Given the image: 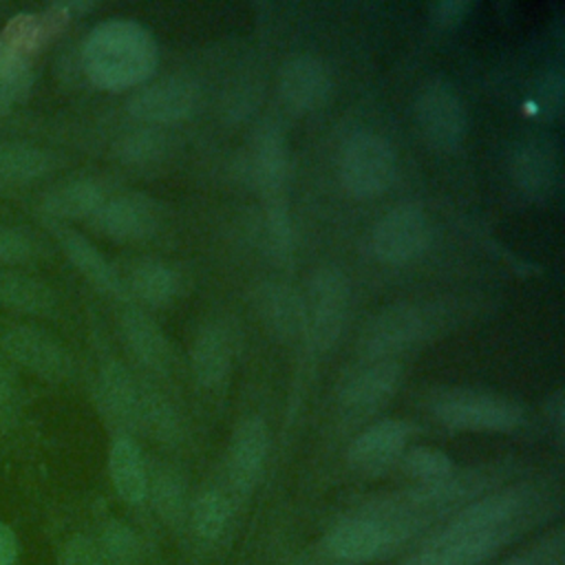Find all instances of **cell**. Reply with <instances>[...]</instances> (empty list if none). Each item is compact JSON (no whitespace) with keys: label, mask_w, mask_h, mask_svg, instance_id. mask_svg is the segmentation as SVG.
Instances as JSON below:
<instances>
[{"label":"cell","mask_w":565,"mask_h":565,"mask_svg":"<svg viewBox=\"0 0 565 565\" xmlns=\"http://www.w3.org/2000/svg\"><path fill=\"white\" fill-rule=\"evenodd\" d=\"M536 497L530 486H510L472 499L406 565H479L525 527Z\"/></svg>","instance_id":"6da1fadb"},{"label":"cell","mask_w":565,"mask_h":565,"mask_svg":"<svg viewBox=\"0 0 565 565\" xmlns=\"http://www.w3.org/2000/svg\"><path fill=\"white\" fill-rule=\"evenodd\" d=\"M157 42L135 20H106L84 44L82 60L88 79L104 90H124L143 84L157 66Z\"/></svg>","instance_id":"7a4b0ae2"},{"label":"cell","mask_w":565,"mask_h":565,"mask_svg":"<svg viewBox=\"0 0 565 565\" xmlns=\"http://www.w3.org/2000/svg\"><path fill=\"white\" fill-rule=\"evenodd\" d=\"M428 411L444 426L472 433H510L523 422L521 404L477 388H441L430 397Z\"/></svg>","instance_id":"3957f363"},{"label":"cell","mask_w":565,"mask_h":565,"mask_svg":"<svg viewBox=\"0 0 565 565\" xmlns=\"http://www.w3.org/2000/svg\"><path fill=\"white\" fill-rule=\"evenodd\" d=\"M340 181L358 199L380 196L395 179L397 157L393 146L375 132L351 135L340 152Z\"/></svg>","instance_id":"277c9868"},{"label":"cell","mask_w":565,"mask_h":565,"mask_svg":"<svg viewBox=\"0 0 565 565\" xmlns=\"http://www.w3.org/2000/svg\"><path fill=\"white\" fill-rule=\"evenodd\" d=\"M349 280L335 265L318 267L307 285L305 300V333L320 351L333 347L347 324Z\"/></svg>","instance_id":"5b68a950"},{"label":"cell","mask_w":565,"mask_h":565,"mask_svg":"<svg viewBox=\"0 0 565 565\" xmlns=\"http://www.w3.org/2000/svg\"><path fill=\"white\" fill-rule=\"evenodd\" d=\"M415 121L426 143L441 152L457 150L468 135L466 106L444 79L422 86L415 99Z\"/></svg>","instance_id":"8992f818"},{"label":"cell","mask_w":565,"mask_h":565,"mask_svg":"<svg viewBox=\"0 0 565 565\" xmlns=\"http://www.w3.org/2000/svg\"><path fill=\"white\" fill-rule=\"evenodd\" d=\"M426 331V318L411 302H395L371 316L360 333L358 349L364 360H395Z\"/></svg>","instance_id":"52a82bcc"},{"label":"cell","mask_w":565,"mask_h":565,"mask_svg":"<svg viewBox=\"0 0 565 565\" xmlns=\"http://www.w3.org/2000/svg\"><path fill=\"white\" fill-rule=\"evenodd\" d=\"M428 218L417 203L391 207L371 232V249L386 265L415 260L428 245Z\"/></svg>","instance_id":"ba28073f"},{"label":"cell","mask_w":565,"mask_h":565,"mask_svg":"<svg viewBox=\"0 0 565 565\" xmlns=\"http://www.w3.org/2000/svg\"><path fill=\"white\" fill-rule=\"evenodd\" d=\"M163 210L157 199L146 192H121L102 203L90 223L110 241H143L161 227Z\"/></svg>","instance_id":"9c48e42d"},{"label":"cell","mask_w":565,"mask_h":565,"mask_svg":"<svg viewBox=\"0 0 565 565\" xmlns=\"http://www.w3.org/2000/svg\"><path fill=\"white\" fill-rule=\"evenodd\" d=\"M0 344L13 362H18L26 371L44 380L60 382L73 373L71 353L64 349V344L57 338H53L40 327H33V324L9 327L2 333Z\"/></svg>","instance_id":"30bf717a"},{"label":"cell","mask_w":565,"mask_h":565,"mask_svg":"<svg viewBox=\"0 0 565 565\" xmlns=\"http://www.w3.org/2000/svg\"><path fill=\"white\" fill-rule=\"evenodd\" d=\"M408 426L399 419H382L364 428L349 446V466L366 477H375L395 466L406 450Z\"/></svg>","instance_id":"8fae6325"},{"label":"cell","mask_w":565,"mask_h":565,"mask_svg":"<svg viewBox=\"0 0 565 565\" xmlns=\"http://www.w3.org/2000/svg\"><path fill=\"white\" fill-rule=\"evenodd\" d=\"M324 552L338 561V563H369L373 558H380L388 554L395 545L386 532L384 525H380L369 514L351 516L342 523H338L327 536H324Z\"/></svg>","instance_id":"7c38bea8"},{"label":"cell","mask_w":565,"mask_h":565,"mask_svg":"<svg viewBox=\"0 0 565 565\" xmlns=\"http://www.w3.org/2000/svg\"><path fill=\"white\" fill-rule=\"evenodd\" d=\"M196 104L194 86L183 77H163L141 86L128 99V113L143 124H172L185 119Z\"/></svg>","instance_id":"4fadbf2b"},{"label":"cell","mask_w":565,"mask_h":565,"mask_svg":"<svg viewBox=\"0 0 565 565\" xmlns=\"http://www.w3.org/2000/svg\"><path fill=\"white\" fill-rule=\"evenodd\" d=\"M278 90L289 110L309 113L327 102L331 93V75L318 57L309 53L294 55L280 66Z\"/></svg>","instance_id":"5bb4252c"},{"label":"cell","mask_w":565,"mask_h":565,"mask_svg":"<svg viewBox=\"0 0 565 565\" xmlns=\"http://www.w3.org/2000/svg\"><path fill=\"white\" fill-rule=\"evenodd\" d=\"M397 382L399 364L395 360H364L347 375L340 388V402L351 413H371L391 399Z\"/></svg>","instance_id":"9a60e30c"},{"label":"cell","mask_w":565,"mask_h":565,"mask_svg":"<svg viewBox=\"0 0 565 565\" xmlns=\"http://www.w3.org/2000/svg\"><path fill=\"white\" fill-rule=\"evenodd\" d=\"M269 452V430L260 417L243 419L230 441L227 475L238 492H252Z\"/></svg>","instance_id":"2e32d148"},{"label":"cell","mask_w":565,"mask_h":565,"mask_svg":"<svg viewBox=\"0 0 565 565\" xmlns=\"http://www.w3.org/2000/svg\"><path fill=\"white\" fill-rule=\"evenodd\" d=\"M256 313L278 340H296L305 333V300L287 282L265 280L254 291Z\"/></svg>","instance_id":"e0dca14e"},{"label":"cell","mask_w":565,"mask_h":565,"mask_svg":"<svg viewBox=\"0 0 565 565\" xmlns=\"http://www.w3.org/2000/svg\"><path fill=\"white\" fill-rule=\"evenodd\" d=\"M51 234L55 236L57 245L66 254V258L73 263V267L99 291L104 294H121L124 282L117 276L115 267L106 260V256L77 230H73L68 223L46 221Z\"/></svg>","instance_id":"ac0fdd59"},{"label":"cell","mask_w":565,"mask_h":565,"mask_svg":"<svg viewBox=\"0 0 565 565\" xmlns=\"http://www.w3.org/2000/svg\"><path fill=\"white\" fill-rule=\"evenodd\" d=\"M252 170L258 190L265 201L282 199L287 174H289V150L287 139L278 128H263L256 137L252 152Z\"/></svg>","instance_id":"d6986e66"},{"label":"cell","mask_w":565,"mask_h":565,"mask_svg":"<svg viewBox=\"0 0 565 565\" xmlns=\"http://www.w3.org/2000/svg\"><path fill=\"white\" fill-rule=\"evenodd\" d=\"M121 331L132 355L152 371H168L172 364V349L157 322L141 309H126L121 313Z\"/></svg>","instance_id":"ffe728a7"},{"label":"cell","mask_w":565,"mask_h":565,"mask_svg":"<svg viewBox=\"0 0 565 565\" xmlns=\"http://www.w3.org/2000/svg\"><path fill=\"white\" fill-rule=\"evenodd\" d=\"M190 364L203 386H216L227 377L232 366V342L221 324L207 322L196 331L190 347Z\"/></svg>","instance_id":"44dd1931"},{"label":"cell","mask_w":565,"mask_h":565,"mask_svg":"<svg viewBox=\"0 0 565 565\" xmlns=\"http://www.w3.org/2000/svg\"><path fill=\"white\" fill-rule=\"evenodd\" d=\"M106 201L104 190L93 179H73L55 185L42 201L46 221L68 223L93 218V214Z\"/></svg>","instance_id":"7402d4cb"},{"label":"cell","mask_w":565,"mask_h":565,"mask_svg":"<svg viewBox=\"0 0 565 565\" xmlns=\"http://www.w3.org/2000/svg\"><path fill=\"white\" fill-rule=\"evenodd\" d=\"M99 399L106 413L121 426H132L141 419L143 395L139 393L132 375L117 362H110L102 369L99 375Z\"/></svg>","instance_id":"603a6c76"},{"label":"cell","mask_w":565,"mask_h":565,"mask_svg":"<svg viewBox=\"0 0 565 565\" xmlns=\"http://www.w3.org/2000/svg\"><path fill=\"white\" fill-rule=\"evenodd\" d=\"M108 470L117 494L126 503H141L146 499L148 472L143 466V457L130 437L119 435L113 441L108 455Z\"/></svg>","instance_id":"cb8c5ba5"},{"label":"cell","mask_w":565,"mask_h":565,"mask_svg":"<svg viewBox=\"0 0 565 565\" xmlns=\"http://www.w3.org/2000/svg\"><path fill=\"white\" fill-rule=\"evenodd\" d=\"M55 302V294L44 280L15 269H0V307L29 316H49Z\"/></svg>","instance_id":"d4e9b609"},{"label":"cell","mask_w":565,"mask_h":565,"mask_svg":"<svg viewBox=\"0 0 565 565\" xmlns=\"http://www.w3.org/2000/svg\"><path fill=\"white\" fill-rule=\"evenodd\" d=\"M510 170L514 183L527 196H550L558 179L556 157L539 143L521 146L512 157Z\"/></svg>","instance_id":"484cf974"},{"label":"cell","mask_w":565,"mask_h":565,"mask_svg":"<svg viewBox=\"0 0 565 565\" xmlns=\"http://www.w3.org/2000/svg\"><path fill=\"white\" fill-rule=\"evenodd\" d=\"M55 168V157L26 141H7L0 146V181L24 185L42 179Z\"/></svg>","instance_id":"4316f807"},{"label":"cell","mask_w":565,"mask_h":565,"mask_svg":"<svg viewBox=\"0 0 565 565\" xmlns=\"http://www.w3.org/2000/svg\"><path fill=\"white\" fill-rule=\"evenodd\" d=\"M128 289L146 305H168L179 289L177 274L159 260H139L128 276Z\"/></svg>","instance_id":"83f0119b"},{"label":"cell","mask_w":565,"mask_h":565,"mask_svg":"<svg viewBox=\"0 0 565 565\" xmlns=\"http://www.w3.org/2000/svg\"><path fill=\"white\" fill-rule=\"evenodd\" d=\"M33 71L29 57L15 53L0 40V106H13L29 97Z\"/></svg>","instance_id":"f1b7e54d"},{"label":"cell","mask_w":565,"mask_h":565,"mask_svg":"<svg viewBox=\"0 0 565 565\" xmlns=\"http://www.w3.org/2000/svg\"><path fill=\"white\" fill-rule=\"evenodd\" d=\"M402 470L419 486H433L448 479L455 472L452 459L433 446H413L399 457Z\"/></svg>","instance_id":"f546056e"},{"label":"cell","mask_w":565,"mask_h":565,"mask_svg":"<svg viewBox=\"0 0 565 565\" xmlns=\"http://www.w3.org/2000/svg\"><path fill=\"white\" fill-rule=\"evenodd\" d=\"M230 519V501L218 490H207L192 505V527L203 541H216Z\"/></svg>","instance_id":"4dcf8cb0"},{"label":"cell","mask_w":565,"mask_h":565,"mask_svg":"<svg viewBox=\"0 0 565 565\" xmlns=\"http://www.w3.org/2000/svg\"><path fill=\"white\" fill-rule=\"evenodd\" d=\"M265 234H267L269 252L276 258L285 260V258L291 256L294 232H291V218H289L285 199L267 201V207H265Z\"/></svg>","instance_id":"1f68e13d"},{"label":"cell","mask_w":565,"mask_h":565,"mask_svg":"<svg viewBox=\"0 0 565 565\" xmlns=\"http://www.w3.org/2000/svg\"><path fill=\"white\" fill-rule=\"evenodd\" d=\"M163 152V139L150 130H135L117 141V154L124 163H154Z\"/></svg>","instance_id":"d6a6232c"},{"label":"cell","mask_w":565,"mask_h":565,"mask_svg":"<svg viewBox=\"0 0 565 565\" xmlns=\"http://www.w3.org/2000/svg\"><path fill=\"white\" fill-rule=\"evenodd\" d=\"M38 254V241L18 225L0 223V265L29 263Z\"/></svg>","instance_id":"836d02e7"},{"label":"cell","mask_w":565,"mask_h":565,"mask_svg":"<svg viewBox=\"0 0 565 565\" xmlns=\"http://www.w3.org/2000/svg\"><path fill=\"white\" fill-rule=\"evenodd\" d=\"M102 547H104V554L117 565H130L139 554V541L135 532L119 521H113L106 525Z\"/></svg>","instance_id":"e575fe53"},{"label":"cell","mask_w":565,"mask_h":565,"mask_svg":"<svg viewBox=\"0 0 565 565\" xmlns=\"http://www.w3.org/2000/svg\"><path fill=\"white\" fill-rule=\"evenodd\" d=\"M183 488L174 475H161L154 488V501L163 516H179Z\"/></svg>","instance_id":"d590c367"},{"label":"cell","mask_w":565,"mask_h":565,"mask_svg":"<svg viewBox=\"0 0 565 565\" xmlns=\"http://www.w3.org/2000/svg\"><path fill=\"white\" fill-rule=\"evenodd\" d=\"M102 552L99 547L86 539V536H75L66 543L62 552V565H102Z\"/></svg>","instance_id":"8d00e7d4"},{"label":"cell","mask_w":565,"mask_h":565,"mask_svg":"<svg viewBox=\"0 0 565 565\" xmlns=\"http://www.w3.org/2000/svg\"><path fill=\"white\" fill-rule=\"evenodd\" d=\"M472 4L466 0H444L430 4V20L439 29H452L463 22V18L470 13Z\"/></svg>","instance_id":"74e56055"},{"label":"cell","mask_w":565,"mask_h":565,"mask_svg":"<svg viewBox=\"0 0 565 565\" xmlns=\"http://www.w3.org/2000/svg\"><path fill=\"white\" fill-rule=\"evenodd\" d=\"M545 413H547V419L552 422L558 439L563 437V426H565V397H563V391L556 388L547 402H545Z\"/></svg>","instance_id":"f35d334b"},{"label":"cell","mask_w":565,"mask_h":565,"mask_svg":"<svg viewBox=\"0 0 565 565\" xmlns=\"http://www.w3.org/2000/svg\"><path fill=\"white\" fill-rule=\"evenodd\" d=\"M18 558V539L13 530L0 523V565H15Z\"/></svg>","instance_id":"ab89813d"},{"label":"cell","mask_w":565,"mask_h":565,"mask_svg":"<svg viewBox=\"0 0 565 565\" xmlns=\"http://www.w3.org/2000/svg\"><path fill=\"white\" fill-rule=\"evenodd\" d=\"M11 399H13V382L7 373V369L0 364V415L9 408Z\"/></svg>","instance_id":"60d3db41"},{"label":"cell","mask_w":565,"mask_h":565,"mask_svg":"<svg viewBox=\"0 0 565 565\" xmlns=\"http://www.w3.org/2000/svg\"><path fill=\"white\" fill-rule=\"evenodd\" d=\"M501 565H534V561H532V558H525V556H514V558L503 561Z\"/></svg>","instance_id":"b9f144b4"}]
</instances>
